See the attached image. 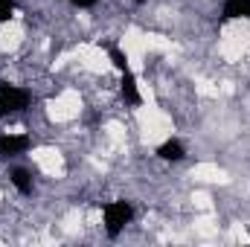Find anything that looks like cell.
<instances>
[{"label":"cell","instance_id":"cell-11","mask_svg":"<svg viewBox=\"0 0 250 247\" xmlns=\"http://www.w3.org/2000/svg\"><path fill=\"white\" fill-rule=\"evenodd\" d=\"M157 154H160L163 160H181V157H184V145H181V143H175V140L169 137V140L157 143Z\"/></svg>","mask_w":250,"mask_h":247},{"label":"cell","instance_id":"cell-16","mask_svg":"<svg viewBox=\"0 0 250 247\" xmlns=\"http://www.w3.org/2000/svg\"><path fill=\"white\" fill-rule=\"evenodd\" d=\"M137 93L143 102H154V90L148 87V82H137Z\"/></svg>","mask_w":250,"mask_h":247},{"label":"cell","instance_id":"cell-18","mask_svg":"<svg viewBox=\"0 0 250 247\" xmlns=\"http://www.w3.org/2000/svg\"><path fill=\"white\" fill-rule=\"evenodd\" d=\"M198 93H204V96H218V87H212L209 82H201V84H198Z\"/></svg>","mask_w":250,"mask_h":247},{"label":"cell","instance_id":"cell-21","mask_svg":"<svg viewBox=\"0 0 250 247\" xmlns=\"http://www.w3.org/2000/svg\"><path fill=\"white\" fill-rule=\"evenodd\" d=\"M0 201H3V195H0Z\"/></svg>","mask_w":250,"mask_h":247},{"label":"cell","instance_id":"cell-17","mask_svg":"<svg viewBox=\"0 0 250 247\" xmlns=\"http://www.w3.org/2000/svg\"><path fill=\"white\" fill-rule=\"evenodd\" d=\"M12 181H15V186H18L21 192H29V189H32L29 178H26V172H15V175H12Z\"/></svg>","mask_w":250,"mask_h":247},{"label":"cell","instance_id":"cell-7","mask_svg":"<svg viewBox=\"0 0 250 247\" xmlns=\"http://www.w3.org/2000/svg\"><path fill=\"white\" fill-rule=\"evenodd\" d=\"M128 218H131L128 204H111V206L105 209V224H108V233H120L125 224H128Z\"/></svg>","mask_w":250,"mask_h":247},{"label":"cell","instance_id":"cell-20","mask_svg":"<svg viewBox=\"0 0 250 247\" xmlns=\"http://www.w3.org/2000/svg\"><path fill=\"white\" fill-rule=\"evenodd\" d=\"M73 3H79V6H87V3H93V0H73Z\"/></svg>","mask_w":250,"mask_h":247},{"label":"cell","instance_id":"cell-8","mask_svg":"<svg viewBox=\"0 0 250 247\" xmlns=\"http://www.w3.org/2000/svg\"><path fill=\"white\" fill-rule=\"evenodd\" d=\"M26 105V93L18 87H0V111H18Z\"/></svg>","mask_w":250,"mask_h":247},{"label":"cell","instance_id":"cell-10","mask_svg":"<svg viewBox=\"0 0 250 247\" xmlns=\"http://www.w3.org/2000/svg\"><path fill=\"white\" fill-rule=\"evenodd\" d=\"M29 143H26V137L23 134H6V137H0V154H15V151H23Z\"/></svg>","mask_w":250,"mask_h":247},{"label":"cell","instance_id":"cell-13","mask_svg":"<svg viewBox=\"0 0 250 247\" xmlns=\"http://www.w3.org/2000/svg\"><path fill=\"white\" fill-rule=\"evenodd\" d=\"M195 230H198V233H204V236H212V233H218V227H215L209 218H198V221H195Z\"/></svg>","mask_w":250,"mask_h":247},{"label":"cell","instance_id":"cell-12","mask_svg":"<svg viewBox=\"0 0 250 247\" xmlns=\"http://www.w3.org/2000/svg\"><path fill=\"white\" fill-rule=\"evenodd\" d=\"M227 15L230 18H250V0H230L227 3Z\"/></svg>","mask_w":250,"mask_h":247},{"label":"cell","instance_id":"cell-19","mask_svg":"<svg viewBox=\"0 0 250 247\" xmlns=\"http://www.w3.org/2000/svg\"><path fill=\"white\" fill-rule=\"evenodd\" d=\"M9 18V0H0V21Z\"/></svg>","mask_w":250,"mask_h":247},{"label":"cell","instance_id":"cell-14","mask_svg":"<svg viewBox=\"0 0 250 247\" xmlns=\"http://www.w3.org/2000/svg\"><path fill=\"white\" fill-rule=\"evenodd\" d=\"M108 137H111V140H114L117 145H123V143H125V131H123V125H120V123H111V125H108Z\"/></svg>","mask_w":250,"mask_h":247},{"label":"cell","instance_id":"cell-9","mask_svg":"<svg viewBox=\"0 0 250 247\" xmlns=\"http://www.w3.org/2000/svg\"><path fill=\"white\" fill-rule=\"evenodd\" d=\"M21 38H23V29L18 26V23H3L0 26V50H15L18 44H21Z\"/></svg>","mask_w":250,"mask_h":247},{"label":"cell","instance_id":"cell-3","mask_svg":"<svg viewBox=\"0 0 250 247\" xmlns=\"http://www.w3.org/2000/svg\"><path fill=\"white\" fill-rule=\"evenodd\" d=\"M120 50H123L125 59H128V67H131V70H140V67H143V56L148 53V41H146V35H143L140 29L131 26V29L123 35Z\"/></svg>","mask_w":250,"mask_h":247},{"label":"cell","instance_id":"cell-15","mask_svg":"<svg viewBox=\"0 0 250 247\" xmlns=\"http://www.w3.org/2000/svg\"><path fill=\"white\" fill-rule=\"evenodd\" d=\"M192 204H195L198 209H212V201H209L207 192H195V195H192Z\"/></svg>","mask_w":250,"mask_h":247},{"label":"cell","instance_id":"cell-6","mask_svg":"<svg viewBox=\"0 0 250 247\" xmlns=\"http://www.w3.org/2000/svg\"><path fill=\"white\" fill-rule=\"evenodd\" d=\"M192 178L201 181V184H227V181H230L227 172H224L221 166H215V163H198V166L192 169Z\"/></svg>","mask_w":250,"mask_h":247},{"label":"cell","instance_id":"cell-5","mask_svg":"<svg viewBox=\"0 0 250 247\" xmlns=\"http://www.w3.org/2000/svg\"><path fill=\"white\" fill-rule=\"evenodd\" d=\"M32 160H35V166H38L44 175L59 178L64 172V160L56 148H47V145H44V148H35V151H32Z\"/></svg>","mask_w":250,"mask_h":247},{"label":"cell","instance_id":"cell-2","mask_svg":"<svg viewBox=\"0 0 250 247\" xmlns=\"http://www.w3.org/2000/svg\"><path fill=\"white\" fill-rule=\"evenodd\" d=\"M79 111H82V96L76 90H64L62 96H56L47 105V114H50L53 123H67V120L79 117Z\"/></svg>","mask_w":250,"mask_h":247},{"label":"cell","instance_id":"cell-4","mask_svg":"<svg viewBox=\"0 0 250 247\" xmlns=\"http://www.w3.org/2000/svg\"><path fill=\"white\" fill-rule=\"evenodd\" d=\"M79 62H82L84 70H90V73H105V70L111 67V56H108L102 47L84 44V47H79Z\"/></svg>","mask_w":250,"mask_h":247},{"label":"cell","instance_id":"cell-1","mask_svg":"<svg viewBox=\"0 0 250 247\" xmlns=\"http://www.w3.org/2000/svg\"><path fill=\"white\" fill-rule=\"evenodd\" d=\"M137 123H140V131H143V140L146 143H163V140H169L172 137V120L160 111V108H154L151 102H146L140 111H137Z\"/></svg>","mask_w":250,"mask_h":247}]
</instances>
